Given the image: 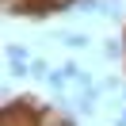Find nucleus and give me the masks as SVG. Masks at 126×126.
<instances>
[{"label":"nucleus","mask_w":126,"mask_h":126,"mask_svg":"<svg viewBox=\"0 0 126 126\" xmlns=\"http://www.w3.org/2000/svg\"><path fill=\"white\" fill-rule=\"evenodd\" d=\"M4 61H8V80L31 77V61H34V57L27 54L19 42H8V46H4Z\"/></svg>","instance_id":"obj_1"},{"label":"nucleus","mask_w":126,"mask_h":126,"mask_svg":"<svg viewBox=\"0 0 126 126\" xmlns=\"http://www.w3.org/2000/svg\"><path fill=\"white\" fill-rule=\"evenodd\" d=\"M61 42H65L69 50H88V46H92V34H88V31H65Z\"/></svg>","instance_id":"obj_2"},{"label":"nucleus","mask_w":126,"mask_h":126,"mask_svg":"<svg viewBox=\"0 0 126 126\" xmlns=\"http://www.w3.org/2000/svg\"><path fill=\"white\" fill-rule=\"evenodd\" d=\"M122 54H126V42L122 38H107L103 42V57H107V61H118Z\"/></svg>","instance_id":"obj_3"},{"label":"nucleus","mask_w":126,"mask_h":126,"mask_svg":"<svg viewBox=\"0 0 126 126\" xmlns=\"http://www.w3.org/2000/svg\"><path fill=\"white\" fill-rule=\"evenodd\" d=\"M50 73H54V69H50V61H46V57H34V61H31V77L50 80Z\"/></svg>","instance_id":"obj_4"},{"label":"nucleus","mask_w":126,"mask_h":126,"mask_svg":"<svg viewBox=\"0 0 126 126\" xmlns=\"http://www.w3.org/2000/svg\"><path fill=\"white\" fill-rule=\"evenodd\" d=\"M57 126H77V122H73V118H61V122H57Z\"/></svg>","instance_id":"obj_5"},{"label":"nucleus","mask_w":126,"mask_h":126,"mask_svg":"<svg viewBox=\"0 0 126 126\" xmlns=\"http://www.w3.org/2000/svg\"><path fill=\"white\" fill-rule=\"evenodd\" d=\"M115 126H126V115H122V118H118V122H115Z\"/></svg>","instance_id":"obj_6"},{"label":"nucleus","mask_w":126,"mask_h":126,"mask_svg":"<svg viewBox=\"0 0 126 126\" xmlns=\"http://www.w3.org/2000/svg\"><path fill=\"white\" fill-rule=\"evenodd\" d=\"M122 115H126V111H122Z\"/></svg>","instance_id":"obj_7"}]
</instances>
